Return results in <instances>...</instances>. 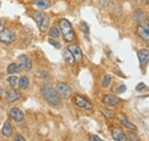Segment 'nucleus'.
<instances>
[{"label":"nucleus","mask_w":149,"mask_h":141,"mask_svg":"<svg viewBox=\"0 0 149 141\" xmlns=\"http://www.w3.org/2000/svg\"><path fill=\"white\" fill-rule=\"evenodd\" d=\"M41 93L44 95V98L46 99L47 102H49L53 106H57L60 103V95L57 94L56 89L52 87L48 84H45L41 86Z\"/></svg>","instance_id":"1"},{"label":"nucleus","mask_w":149,"mask_h":141,"mask_svg":"<svg viewBox=\"0 0 149 141\" xmlns=\"http://www.w3.org/2000/svg\"><path fill=\"white\" fill-rule=\"evenodd\" d=\"M60 29H61V34L63 36V39L65 41L71 43L74 39V31L72 29L71 23L68 20L63 18V20L60 21Z\"/></svg>","instance_id":"2"},{"label":"nucleus","mask_w":149,"mask_h":141,"mask_svg":"<svg viewBox=\"0 0 149 141\" xmlns=\"http://www.w3.org/2000/svg\"><path fill=\"white\" fill-rule=\"evenodd\" d=\"M136 32L139 37L146 41V44L149 46V25L147 23H143V22H140V24L138 25L136 28Z\"/></svg>","instance_id":"3"},{"label":"nucleus","mask_w":149,"mask_h":141,"mask_svg":"<svg viewBox=\"0 0 149 141\" xmlns=\"http://www.w3.org/2000/svg\"><path fill=\"white\" fill-rule=\"evenodd\" d=\"M15 34L12 32L9 29H3L0 31V41L5 44H12L15 40Z\"/></svg>","instance_id":"4"},{"label":"nucleus","mask_w":149,"mask_h":141,"mask_svg":"<svg viewBox=\"0 0 149 141\" xmlns=\"http://www.w3.org/2000/svg\"><path fill=\"white\" fill-rule=\"evenodd\" d=\"M56 92L63 99H69V96L71 95V88L64 83H58L56 85Z\"/></svg>","instance_id":"5"},{"label":"nucleus","mask_w":149,"mask_h":141,"mask_svg":"<svg viewBox=\"0 0 149 141\" xmlns=\"http://www.w3.org/2000/svg\"><path fill=\"white\" fill-rule=\"evenodd\" d=\"M74 103L79 108H83L85 110H92L93 109V105L88 100H86L85 98H83L80 95H76L74 96Z\"/></svg>","instance_id":"6"},{"label":"nucleus","mask_w":149,"mask_h":141,"mask_svg":"<svg viewBox=\"0 0 149 141\" xmlns=\"http://www.w3.org/2000/svg\"><path fill=\"white\" fill-rule=\"evenodd\" d=\"M19 67L21 71H28L32 68L31 60L26 55H19Z\"/></svg>","instance_id":"7"},{"label":"nucleus","mask_w":149,"mask_h":141,"mask_svg":"<svg viewBox=\"0 0 149 141\" xmlns=\"http://www.w3.org/2000/svg\"><path fill=\"white\" fill-rule=\"evenodd\" d=\"M6 99L8 102H15L21 99V93L19 91H16L15 88H12V89H8L7 94H6Z\"/></svg>","instance_id":"8"},{"label":"nucleus","mask_w":149,"mask_h":141,"mask_svg":"<svg viewBox=\"0 0 149 141\" xmlns=\"http://www.w3.org/2000/svg\"><path fill=\"white\" fill-rule=\"evenodd\" d=\"M69 51L72 53L74 57V61H77V62H80L81 61V59H83V53H81V50L77 46V45H70L69 47Z\"/></svg>","instance_id":"9"},{"label":"nucleus","mask_w":149,"mask_h":141,"mask_svg":"<svg viewBox=\"0 0 149 141\" xmlns=\"http://www.w3.org/2000/svg\"><path fill=\"white\" fill-rule=\"evenodd\" d=\"M9 116H10L14 121H16V122H22L23 118H24L23 112L19 110V108H12V109L9 110Z\"/></svg>","instance_id":"10"},{"label":"nucleus","mask_w":149,"mask_h":141,"mask_svg":"<svg viewBox=\"0 0 149 141\" xmlns=\"http://www.w3.org/2000/svg\"><path fill=\"white\" fill-rule=\"evenodd\" d=\"M111 134L112 138L117 141H125L126 140V134L118 127H115L111 130Z\"/></svg>","instance_id":"11"},{"label":"nucleus","mask_w":149,"mask_h":141,"mask_svg":"<svg viewBox=\"0 0 149 141\" xmlns=\"http://www.w3.org/2000/svg\"><path fill=\"white\" fill-rule=\"evenodd\" d=\"M103 102L109 105V106H117L120 102V99L115 96V95H104L103 96Z\"/></svg>","instance_id":"12"},{"label":"nucleus","mask_w":149,"mask_h":141,"mask_svg":"<svg viewBox=\"0 0 149 141\" xmlns=\"http://www.w3.org/2000/svg\"><path fill=\"white\" fill-rule=\"evenodd\" d=\"M138 57H139V61H140V63H141L142 66L147 64L149 62V51H147V50H141V51H139Z\"/></svg>","instance_id":"13"},{"label":"nucleus","mask_w":149,"mask_h":141,"mask_svg":"<svg viewBox=\"0 0 149 141\" xmlns=\"http://www.w3.org/2000/svg\"><path fill=\"white\" fill-rule=\"evenodd\" d=\"M63 57H64L67 63H69V64H74V57L72 53L69 51V48H64L63 50Z\"/></svg>","instance_id":"14"},{"label":"nucleus","mask_w":149,"mask_h":141,"mask_svg":"<svg viewBox=\"0 0 149 141\" xmlns=\"http://www.w3.org/2000/svg\"><path fill=\"white\" fill-rule=\"evenodd\" d=\"M118 118H119L120 123L123 124L124 126H126L127 128H130V130H136V126H135L134 124H132L131 122H129V121L125 118V116H124V115H118Z\"/></svg>","instance_id":"15"},{"label":"nucleus","mask_w":149,"mask_h":141,"mask_svg":"<svg viewBox=\"0 0 149 141\" xmlns=\"http://www.w3.org/2000/svg\"><path fill=\"white\" fill-rule=\"evenodd\" d=\"M33 3H35L37 7L41 8V9H47V8L51 6V1H49V0H35Z\"/></svg>","instance_id":"16"},{"label":"nucleus","mask_w":149,"mask_h":141,"mask_svg":"<svg viewBox=\"0 0 149 141\" xmlns=\"http://www.w3.org/2000/svg\"><path fill=\"white\" fill-rule=\"evenodd\" d=\"M48 25H49V18H48V16H44V18H42V21H41V23L39 24V29H40V31L41 32H45L47 29H48Z\"/></svg>","instance_id":"17"},{"label":"nucleus","mask_w":149,"mask_h":141,"mask_svg":"<svg viewBox=\"0 0 149 141\" xmlns=\"http://www.w3.org/2000/svg\"><path fill=\"white\" fill-rule=\"evenodd\" d=\"M2 133H3L6 137H12L13 130H12V126H10V123H9V122H5L3 127H2Z\"/></svg>","instance_id":"18"},{"label":"nucleus","mask_w":149,"mask_h":141,"mask_svg":"<svg viewBox=\"0 0 149 141\" xmlns=\"http://www.w3.org/2000/svg\"><path fill=\"white\" fill-rule=\"evenodd\" d=\"M19 71H21V69H19V64H15V63L9 64V66H8V68H7V72H8V73H10V75L17 73V72H19Z\"/></svg>","instance_id":"19"},{"label":"nucleus","mask_w":149,"mask_h":141,"mask_svg":"<svg viewBox=\"0 0 149 141\" xmlns=\"http://www.w3.org/2000/svg\"><path fill=\"white\" fill-rule=\"evenodd\" d=\"M19 88H22V89H24V88H26L29 86V79H28V77H22V78H19Z\"/></svg>","instance_id":"20"},{"label":"nucleus","mask_w":149,"mask_h":141,"mask_svg":"<svg viewBox=\"0 0 149 141\" xmlns=\"http://www.w3.org/2000/svg\"><path fill=\"white\" fill-rule=\"evenodd\" d=\"M146 14H145V12L143 10H136L135 12V20L138 21V22H143L145 20H146Z\"/></svg>","instance_id":"21"},{"label":"nucleus","mask_w":149,"mask_h":141,"mask_svg":"<svg viewBox=\"0 0 149 141\" xmlns=\"http://www.w3.org/2000/svg\"><path fill=\"white\" fill-rule=\"evenodd\" d=\"M44 16H45V14H44L41 10H38V12H36V13H35V16H33V18H35V21L37 22L38 25L41 23V21H42Z\"/></svg>","instance_id":"22"},{"label":"nucleus","mask_w":149,"mask_h":141,"mask_svg":"<svg viewBox=\"0 0 149 141\" xmlns=\"http://www.w3.org/2000/svg\"><path fill=\"white\" fill-rule=\"evenodd\" d=\"M60 30L55 28V27H53V28H51L49 29V36H51V38H58L60 37Z\"/></svg>","instance_id":"23"},{"label":"nucleus","mask_w":149,"mask_h":141,"mask_svg":"<svg viewBox=\"0 0 149 141\" xmlns=\"http://www.w3.org/2000/svg\"><path fill=\"white\" fill-rule=\"evenodd\" d=\"M110 83H111V77H110L109 75H104L103 80H102V86H103V87H108Z\"/></svg>","instance_id":"24"},{"label":"nucleus","mask_w":149,"mask_h":141,"mask_svg":"<svg viewBox=\"0 0 149 141\" xmlns=\"http://www.w3.org/2000/svg\"><path fill=\"white\" fill-rule=\"evenodd\" d=\"M101 112L102 115L106 117V118H112L113 117V112L111 110H108V109H101Z\"/></svg>","instance_id":"25"},{"label":"nucleus","mask_w":149,"mask_h":141,"mask_svg":"<svg viewBox=\"0 0 149 141\" xmlns=\"http://www.w3.org/2000/svg\"><path fill=\"white\" fill-rule=\"evenodd\" d=\"M7 80H8L9 85H10V86H13V87L17 84V77H16V76H14V75H13V76H10V77H8V79H7Z\"/></svg>","instance_id":"26"},{"label":"nucleus","mask_w":149,"mask_h":141,"mask_svg":"<svg viewBox=\"0 0 149 141\" xmlns=\"http://www.w3.org/2000/svg\"><path fill=\"white\" fill-rule=\"evenodd\" d=\"M135 89H136L138 92H142V91H148V87H147L143 83H140V84H138V85H136Z\"/></svg>","instance_id":"27"},{"label":"nucleus","mask_w":149,"mask_h":141,"mask_svg":"<svg viewBox=\"0 0 149 141\" xmlns=\"http://www.w3.org/2000/svg\"><path fill=\"white\" fill-rule=\"evenodd\" d=\"M48 43H49V44H51V45H53V46H54V47H56V48H60V44H58V43H57V41H55V40H53V39H52V38H51V39H49V40H48Z\"/></svg>","instance_id":"28"},{"label":"nucleus","mask_w":149,"mask_h":141,"mask_svg":"<svg viewBox=\"0 0 149 141\" xmlns=\"http://www.w3.org/2000/svg\"><path fill=\"white\" fill-rule=\"evenodd\" d=\"M125 89H126V86H125V85H120L119 88H118V92H119V93H123V92H125Z\"/></svg>","instance_id":"29"},{"label":"nucleus","mask_w":149,"mask_h":141,"mask_svg":"<svg viewBox=\"0 0 149 141\" xmlns=\"http://www.w3.org/2000/svg\"><path fill=\"white\" fill-rule=\"evenodd\" d=\"M129 139L130 140H138V137H135V134H133V133H130L129 134Z\"/></svg>","instance_id":"30"},{"label":"nucleus","mask_w":149,"mask_h":141,"mask_svg":"<svg viewBox=\"0 0 149 141\" xmlns=\"http://www.w3.org/2000/svg\"><path fill=\"white\" fill-rule=\"evenodd\" d=\"M90 140H92V141H101V139H100L99 137H96V135H92V137L90 138Z\"/></svg>","instance_id":"31"},{"label":"nucleus","mask_w":149,"mask_h":141,"mask_svg":"<svg viewBox=\"0 0 149 141\" xmlns=\"http://www.w3.org/2000/svg\"><path fill=\"white\" fill-rule=\"evenodd\" d=\"M15 140L16 141H24V138H22V137H16V138H15Z\"/></svg>","instance_id":"32"},{"label":"nucleus","mask_w":149,"mask_h":141,"mask_svg":"<svg viewBox=\"0 0 149 141\" xmlns=\"http://www.w3.org/2000/svg\"><path fill=\"white\" fill-rule=\"evenodd\" d=\"M1 27H2V22L0 21V28H1Z\"/></svg>","instance_id":"33"},{"label":"nucleus","mask_w":149,"mask_h":141,"mask_svg":"<svg viewBox=\"0 0 149 141\" xmlns=\"http://www.w3.org/2000/svg\"><path fill=\"white\" fill-rule=\"evenodd\" d=\"M138 1H140V0H138Z\"/></svg>","instance_id":"34"}]
</instances>
